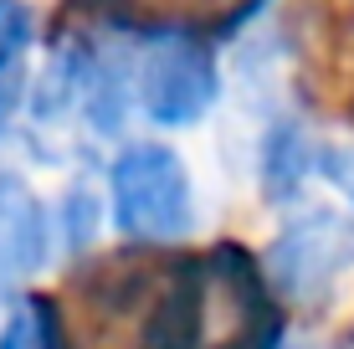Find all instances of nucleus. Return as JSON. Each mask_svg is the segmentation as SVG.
<instances>
[{
	"label": "nucleus",
	"instance_id": "1",
	"mask_svg": "<svg viewBox=\"0 0 354 349\" xmlns=\"http://www.w3.org/2000/svg\"><path fill=\"white\" fill-rule=\"evenodd\" d=\"M108 216L133 247H175L195 232V185L169 144H124L108 164Z\"/></svg>",
	"mask_w": 354,
	"mask_h": 349
},
{
	"label": "nucleus",
	"instance_id": "2",
	"mask_svg": "<svg viewBox=\"0 0 354 349\" xmlns=\"http://www.w3.org/2000/svg\"><path fill=\"white\" fill-rule=\"evenodd\" d=\"M133 103L149 124L160 129H190L211 113L216 93H221V72H216V52L185 26L149 31L139 62L129 72Z\"/></svg>",
	"mask_w": 354,
	"mask_h": 349
},
{
	"label": "nucleus",
	"instance_id": "3",
	"mask_svg": "<svg viewBox=\"0 0 354 349\" xmlns=\"http://www.w3.org/2000/svg\"><path fill=\"white\" fill-rule=\"evenodd\" d=\"M354 267V221L328 206H313L277 232L267 247V278L292 303H324L334 283Z\"/></svg>",
	"mask_w": 354,
	"mask_h": 349
},
{
	"label": "nucleus",
	"instance_id": "4",
	"mask_svg": "<svg viewBox=\"0 0 354 349\" xmlns=\"http://www.w3.org/2000/svg\"><path fill=\"white\" fill-rule=\"evenodd\" d=\"M216 262L205 257H175L165 272V293L154 298L149 319L139 329V349H216L211 344V308H216Z\"/></svg>",
	"mask_w": 354,
	"mask_h": 349
},
{
	"label": "nucleus",
	"instance_id": "5",
	"mask_svg": "<svg viewBox=\"0 0 354 349\" xmlns=\"http://www.w3.org/2000/svg\"><path fill=\"white\" fill-rule=\"evenodd\" d=\"M52 236L57 226L41 196L16 170L0 164V287L16 278H36L52 262Z\"/></svg>",
	"mask_w": 354,
	"mask_h": 349
},
{
	"label": "nucleus",
	"instance_id": "6",
	"mask_svg": "<svg viewBox=\"0 0 354 349\" xmlns=\"http://www.w3.org/2000/svg\"><path fill=\"white\" fill-rule=\"evenodd\" d=\"M262 196L267 200H298V190L308 185L313 175H334V160L319 139L308 134L303 124H277L272 134L262 139Z\"/></svg>",
	"mask_w": 354,
	"mask_h": 349
},
{
	"label": "nucleus",
	"instance_id": "7",
	"mask_svg": "<svg viewBox=\"0 0 354 349\" xmlns=\"http://www.w3.org/2000/svg\"><path fill=\"white\" fill-rule=\"evenodd\" d=\"M26 46H31V10L0 6V134L26 103Z\"/></svg>",
	"mask_w": 354,
	"mask_h": 349
},
{
	"label": "nucleus",
	"instance_id": "8",
	"mask_svg": "<svg viewBox=\"0 0 354 349\" xmlns=\"http://www.w3.org/2000/svg\"><path fill=\"white\" fill-rule=\"evenodd\" d=\"M57 298L46 293H26L10 303L6 323H0V349H46V329H52Z\"/></svg>",
	"mask_w": 354,
	"mask_h": 349
},
{
	"label": "nucleus",
	"instance_id": "9",
	"mask_svg": "<svg viewBox=\"0 0 354 349\" xmlns=\"http://www.w3.org/2000/svg\"><path fill=\"white\" fill-rule=\"evenodd\" d=\"M93 232H97V196L88 185H72L67 196H62V242L72 247V252H82L93 242Z\"/></svg>",
	"mask_w": 354,
	"mask_h": 349
},
{
	"label": "nucleus",
	"instance_id": "10",
	"mask_svg": "<svg viewBox=\"0 0 354 349\" xmlns=\"http://www.w3.org/2000/svg\"><path fill=\"white\" fill-rule=\"evenodd\" d=\"M349 196H354V175H349Z\"/></svg>",
	"mask_w": 354,
	"mask_h": 349
},
{
	"label": "nucleus",
	"instance_id": "11",
	"mask_svg": "<svg viewBox=\"0 0 354 349\" xmlns=\"http://www.w3.org/2000/svg\"><path fill=\"white\" fill-rule=\"evenodd\" d=\"M0 6H10V0H0Z\"/></svg>",
	"mask_w": 354,
	"mask_h": 349
}]
</instances>
